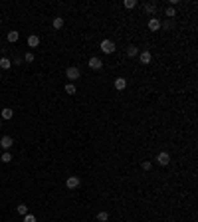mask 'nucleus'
<instances>
[{
	"instance_id": "4468645a",
	"label": "nucleus",
	"mask_w": 198,
	"mask_h": 222,
	"mask_svg": "<svg viewBox=\"0 0 198 222\" xmlns=\"http://www.w3.org/2000/svg\"><path fill=\"white\" fill-rule=\"evenodd\" d=\"M62 26H63V18H62V16H58V18H53V28H56V30H60Z\"/></svg>"
},
{
	"instance_id": "412c9836",
	"label": "nucleus",
	"mask_w": 198,
	"mask_h": 222,
	"mask_svg": "<svg viewBox=\"0 0 198 222\" xmlns=\"http://www.w3.org/2000/svg\"><path fill=\"white\" fill-rule=\"evenodd\" d=\"M22 59H24L26 64H32V62H34V54H30V52H28V54H26V56H24Z\"/></svg>"
},
{
	"instance_id": "9d476101",
	"label": "nucleus",
	"mask_w": 198,
	"mask_h": 222,
	"mask_svg": "<svg viewBox=\"0 0 198 222\" xmlns=\"http://www.w3.org/2000/svg\"><path fill=\"white\" fill-rule=\"evenodd\" d=\"M151 59H153L151 52H143L141 54V64H151Z\"/></svg>"
},
{
	"instance_id": "dca6fc26",
	"label": "nucleus",
	"mask_w": 198,
	"mask_h": 222,
	"mask_svg": "<svg viewBox=\"0 0 198 222\" xmlns=\"http://www.w3.org/2000/svg\"><path fill=\"white\" fill-rule=\"evenodd\" d=\"M66 93H69V95L76 93V83H67L66 85Z\"/></svg>"
},
{
	"instance_id": "393cba45",
	"label": "nucleus",
	"mask_w": 198,
	"mask_h": 222,
	"mask_svg": "<svg viewBox=\"0 0 198 222\" xmlns=\"http://www.w3.org/2000/svg\"><path fill=\"white\" fill-rule=\"evenodd\" d=\"M145 10H147V12H154V6H153V4H145Z\"/></svg>"
},
{
	"instance_id": "f257e3e1",
	"label": "nucleus",
	"mask_w": 198,
	"mask_h": 222,
	"mask_svg": "<svg viewBox=\"0 0 198 222\" xmlns=\"http://www.w3.org/2000/svg\"><path fill=\"white\" fill-rule=\"evenodd\" d=\"M66 75H67V79L76 82V79H79V75H81V72H79V68L71 66V68H67V69H66Z\"/></svg>"
},
{
	"instance_id": "f3484780",
	"label": "nucleus",
	"mask_w": 198,
	"mask_h": 222,
	"mask_svg": "<svg viewBox=\"0 0 198 222\" xmlns=\"http://www.w3.org/2000/svg\"><path fill=\"white\" fill-rule=\"evenodd\" d=\"M97 220L99 222H107V220H109V212H99L97 214Z\"/></svg>"
},
{
	"instance_id": "aec40b11",
	"label": "nucleus",
	"mask_w": 198,
	"mask_h": 222,
	"mask_svg": "<svg viewBox=\"0 0 198 222\" xmlns=\"http://www.w3.org/2000/svg\"><path fill=\"white\" fill-rule=\"evenodd\" d=\"M0 159H2V163H10V161H12V155H10L8 151H6V153H4L2 157H0Z\"/></svg>"
},
{
	"instance_id": "1a4fd4ad",
	"label": "nucleus",
	"mask_w": 198,
	"mask_h": 222,
	"mask_svg": "<svg viewBox=\"0 0 198 222\" xmlns=\"http://www.w3.org/2000/svg\"><path fill=\"white\" fill-rule=\"evenodd\" d=\"M38 44H40V38L36 36V34H32V36H28V46H30V48H36V46H38Z\"/></svg>"
},
{
	"instance_id": "423d86ee",
	"label": "nucleus",
	"mask_w": 198,
	"mask_h": 222,
	"mask_svg": "<svg viewBox=\"0 0 198 222\" xmlns=\"http://www.w3.org/2000/svg\"><path fill=\"white\" fill-rule=\"evenodd\" d=\"M125 87H127V79H125V78H117V79H115V89L123 91Z\"/></svg>"
},
{
	"instance_id": "f8f14e48",
	"label": "nucleus",
	"mask_w": 198,
	"mask_h": 222,
	"mask_svg": "<svg viewBox=\"0 0 198 222\" xmlns=\"http://www.w3.org/2000/svg\"><path fill=\"white\" fill-rule=\"evenodd\" d=\"M12 115H14V111L10 107H4L2 109V119H12Z\"/></svg>"
},
{
	"instance_id": "6e6552de",
	"label": "nucleus",
	"mask_w": 198,
	"mask_h": 222,
	"mask_svg": "<svg viewBox=\"0 0 198 222\" xmlns=\"http://www.w3.org/2000/svg\"><path fill=\"white\" fill-rule=\"evenodd\" d=\"M66 185H67V188H77V187H79V178H77V177H69Z\"/></svg>"
},
{
	"instance_id": "6ab92c4d",
	"label": "nucleus",
	"mask_w": 198,
	"mask_h": 222,
	"mask_svg": "<svg viewBox=\"0 0 198 222\" xmlns=\"http://www.w3.org/2000/svg\"><path fill=\"white\" fill-rule=\"evenodd\" d=\"M123 6H125V8H135L137 6V2H135V0H125V2H123Z\"/></svg>"
},
{
	"instance_id": "39448f33",
	"label": "nucleus",
	"mask_w": 198,
	"mask_h": 222,
	"mask_svg": "<svg viewBox=\"0 0 198 222\" xmlns=\"http://www.w3.org/2000/svg\"><path fill=\"white\" fill-rule=\"evenodd\" d=\"M101 66H103V62H101L99 58H91V59H89V68H91V69H101Z\"/></svg>"
},
{
	"instance_id": "4be33fe9",
	"label": "nucleus",
	"mask_w": 198,
	"mask_h": 222,
	"mask_svg": "<svg viewBox=\"0 0 198 222\" xmlns=\"http://www.w3.org/2000/svg\"><path fill=\"white\" fill-rule=\"evenodd\" d=\"M164 14H167V16H168V18H173V16H176V10H174V8H170V6H168V8H167V12H164Z\"/></svg>"
},
{
	"instance_id": "5701e85b",
	"label": "nucleus",
	"mask_w": 198,
	"mask_h": 222,
	"mask_svg": "<svg viewBox=\"0 0 198 222\" xmlns=\"http://www.w3.org/2000/svg\"><path fill=\"white\" fill-rule=\"evenodd\" d=\"M24 222H36V216L34 214H26L24 216Z\"/></svg>"
},
{
	"instance_id": "9b49d317",
	"label": "nucleus",
	"mask_w": 198,
	"mask_h": 222,
	"mask_svg": "<svg viewBox=\"0 0 198 222\" xmlns=\"http://www.w3.org/2000/svg\"><path fill=\"white\" fill-rule=\"evenodd\" d=\"M137 54H139V48L137 46H129V48H127V56H129V58H135Z\"/></svg>"
},
{
	"instance_id": "20e7f679",
	"label": "nucleus",
	"mask_w": 198,
	"mask_h": 222,
	"mask_svg": "<svg viewBox=\"0 0 198 222\" xmlns=\"http://www.w3.org/2000/svg\"><path fill=\"white\" fill-rule=\"evenodd\" d=\"M157 161H159L160 165H168V163H170V155L167 153V151H163V153L157 155Z\"/></svg>"
},
{
	"instance_id": "b1692460",
	"label": "nucleus",
	"mask_w": 198,
	"mask_h": 222,
	"mask_svg": "<svg viewBox=\"0 0 198 222\" xmlns=\"http://www.w3.org/2000/svg\"><path fill=\"white\" fill-rule=\"evenodd\" d=\"M141 167H143V171H151V167H153V165H151V161H145V163H143Z\"/></svg>"
},
{
	"instance_id": "a211bd4d",
	"label": "nucleus",
	"mask_w": 198,
	"mask_h": 222,
	"mask_svg": "<svg viewBox=\"0 0 198 222\" xmlns=\"http://www.w3.org/2000/svg\"><path fill=\"white\" fill-rule=\"evenodd\" d=\"M6 38H8V42H16V40H18V32H14V30H12V32H8V36H6Z\"/></svg>"
},
{
	"instance_id": "2eb2a0df",
	"label": "nucleus",
	"mask_w": 198,
	"mask_h": 222,
	"mask_svg": "<svg viewBox=\"0 0 198 222\" xmlns=\"http://www.w3.org/2000/svg\"><path fill=\"white\" fill-rule=\"evenodd\" d=\"M16 210H18V212L22 214V216L28 214V206H26V204H18V206H16Z\"/></svg>"
},
{
	"instance_id": "ddd939ff",
	"label": "nucleus",
	"mask_w": 198,
	"mask_h": 222,
	"mask_svg": "<svg viewBox=\"0 0 198 222\" xmlns=\"http://www.w3.org/2000/svg\"><path fill=\"white\" fill-rule=\"evenodd\" d=\"M10 66H12V62H10L8 58H0V68L2 69H8Z\"/></svg>"
},
{
	"instance_id": "bb28decb",
	"label": "nucleus",
	"mask_w": 198,
	"mask_h": 222,
	"mask_svg": "<svg viewBox=\"0 0 198 222\" xmlns=\"http://www.w3.org/2000/svg\"><path fill=\"white\" fill-rule=\"evenodd\" d=\"M0 129H2V121H0Z\"/></svg>"
},
{
	"instance_id": "0eeeda50",
	"label": "nucleus",
	"mask_w": 198,
	"mask_h": 222,
	"mask_svg": "<svg viewBox=\"0 0 198 222\" xmlns=\"http://www.w3.org/2000/svg\"><path fill=\"white\" fill-rule=\"evenodd\" d=\"M149 30H151V32L160 30V22H159L157 18H151V20H149Z\"/></svg>"
},
{
	"instance_id": "f03ea898",
	"label": "nucleus",
	"mask_w": 198,
	"mask_h": 222,
	"mask_svg": "<svg viewBox=\"0 0 198 222\" xmlns=\"http://www.w3.org/2000/svg\"><path fill=\"white\" fill-rule=\"evenodd\" d=\"M101 52L103 54H113L115 52V44L111 40H103L101 42Z\"/></svg>"
},
{
	"instance_id": "7ed1b4c3",
	"label": "nucleus",
	"mask_w": 198,
	"mask_h": 222,
	"mask_svg": "<svg viewBox=\"0 0 198 222\" xmlns=\"http://www.w3.org/2000/svg\"><path fill=\"white\" fill-rule=\"evenodd\" d=\"M12 143H14V141H12V137H10V135H4V137L2 139H0V145H2V149H12Z\"/></svg>"
},
{
	"instance_id": "a878e982",
	"label": "nucleus",
	"mask_w": 198,
	"mask_h": 222,
	"mask_svg": "<svg viewBox=\"0 0 198 222\" xmlns=\"http://www.w3.org/2000/svg\"><path fill=\"white\" fill-rule=\"evenodd\" d=\"M22 64V58H14V66H20Z\"/></svg>"
}]
</instances>
